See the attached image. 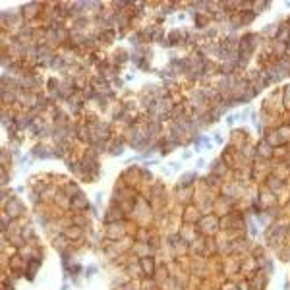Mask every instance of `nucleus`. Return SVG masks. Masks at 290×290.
Instances as JSON below:
<instances>
[{
	"label": "nucleus",
	"instance_id": "6e6552de",
	"mask_svg": "<svg viewBox=\"0 0 290 290\" xmlns=\"http://www.w3.org/2000/svg\"><path fill=\"white\" fill-rule=\"evenodd\" d=\"M95 271H97V267H95V265H91V267H87V271H85V273H87V277H91Z\"/></svg>",
	"mask_w": 290,
	"mask_h": 290
},
{
	"label": "nucleus",
	"instance_id": "423d86ee",
	"mask_svg": "<svg viewBox=\"0 0 290 290\" xmlns=\"http://www.w3.org/2000/svg\"><path fill=\"white\" fill-rule=\"evenodd\" d=\"M141 267H143V271H145V273L153 271V263H151L149 259H141Z\"/></svg>",
	"mask_w": 290,
	"mask_h": 290
},
{
	"label": "nucleus",
	"instance_id": "20e7f679",
	"mask_svg": "<svg viewBox=\"0 0 290 290\" xmlns=\"http://www.w3.org/2000/svg\"><path fill=\"white\" fill-rule=\"evenodd\" d=\"M62 234H64V236L68 238L70 242H72V240H81V238H83V228H81V226H75V225H68V226L64 228Z\"/></svg>",
	"mask_w": 290,
	"mask_h": 290
},
{
	"label": "nucleus",
	"instance_id": "7ed1b4c3",
	"mask_svg": "<svg viewBox=\"0 0 290 290\" xmlns=\"http://www.w3.org/2000/svg\"><path fill=\"white\" fill-rule=\"evenodd\" d=\"M124 228H122V225L120 222H112V225H108L106 226V230H105V236L108 238V240H118L120 236H124Z\"/></svg>",
	"mask_w": 290,
	"mask_h": 290
},
{
	"label": "nucleus",
	"instance_id": "39448f33",
	"mask_svg": "<svg viewBox=\"0 0 290 290\" xmlns=\"http://www.w3.org/2000/svg\"><path fill=\"white\" fill-rule=\"evenodd\" d=\"M33 155H35V157H41V159L54 157V153H49V149H47V147H41V145H37V147L33 149Z\"/></svg>",
	"mask_w": 290,
	"mask_h": 290
},
{
	"label": "nucleus",
	"instance_id": "0eeeda50",
	"mask_svg": "<svg viewBox=\"0 0 290 290\" xmlns=\"http://www.w3.org/2000/svg\"><path fill=\"white\" fill-rule=\"evenodd\" d=\"M8 184V172H6V168H2V186H6Z\"/></svg>",
	"mask_w": 290,
	"mask_h": 290
},
{
	"label": "nucleus",
	"instance_id": "f257e3e1",
	"mask_svg": "<svg viewBox=\"0 0 290 290\" xmlns=\"http://www.w3.org/2000/svg\"><path fill=\"white\" fill-rule=\"evenodd\" d=\"M4 213L10 215V217L16 220V219H19V217H23L25 207H23V203H21L18 197H12V199H10V201L4 205Z\"/></svg>",
	"mask_w": 290,
	"mask_h": 290
},
{
	"label": "nucleus",
	"instance_id": "f03ea898",
	"mask_svg": "<svg viewBox=\"0 0 290 290\" xmlns=\"http://www.w3.org/2000/svg\"><path fill=\"white\" fill-rule=\"evenodd\" d=\"M70 207H72L74 211H77V213H81V211L91 209V203H89V199H87L83 194H77V195H74V197H72Z\"/></svg>",
	"mask_w": 290,
	"mask_h": 290
}]
</instances>
